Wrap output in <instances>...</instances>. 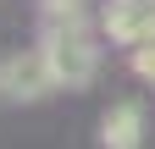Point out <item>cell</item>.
Masks as SVG:
<instances>
[{"label":"cell","mask_w":155,"mask_h":149,"mask_svg":"<svg viewBox=\"0 0 155 149\" xmlns=\"http://www.w3.org/2000/svg\"><path fill=\"white\" fill-rule=\"evenodd\" d=\"M39 55L55 72V88H83L100 72V44H94L89 22H45V39H39Z\"/></svg>","instance_id":"obj_1"},{"label":"cell","mask_w":155,"mask_h":149,"mask_svg":"<svg viewBox=\"0 0 155 149\" xmlns=\"http://www.w3.org/2000/svg\"><path fill=\"white\" fill-rule=\"evenodd\" d=\"M55 88V72H50V61L39 50H17V55H6L0 61V100H39V94H50Z\"/></svg>","instance_id":"obj_2"},{"label":"cell","mask_w":155,"mask_h":149,"mask_svg":"<svg viewBox=\"0 0 155 149\" xmlns=\"http://www.w3.org/2000/svg\"><path fill=\"white\" fill-rule=\"evenodd\" d=\"M139 138H144V110L133 100H116L100 122V144L105 149H139Z\"/></svg>","instance_id":"obj_3"},{"label":"cell","mask_w":155,"mask_h":149,"mask_svg":"<svg viewBox=\"0 0 155 149\" xmlns=\"http://www.w3.org/2000/svg\"><path fill=\"white\" fill-rule=\"evenodd\" d=\"M45 22H89V0H39Z\"/></svg>","instance_id":"obj_4"},{"label":"cell","mask_w":155,"mask_h":149,"mask_svg":"<svg viewBox=\"0 0 155 149\" xmlns=\"http://www.w3.org/2000/svg\"><path fill=\"white\" fill-rule=\"evenodd\" d=\"M133 72H139L144 83H155V44L150 50H133Z\"/></svg>","instance_id":"obj_5"},{"label":"cell","mask_w":155,"mask_h":149,"mask_svg":"<svg viewBox=\"0 0 155 149\" xmlns=\"http://www.w3.org/2000/svg\"><path fill=\"white\" fill-rule=\"evenodd\" d=\"M116 6H155V0H116Z\"/></svg>","instance_id":"obj_6"}]
</instances>
